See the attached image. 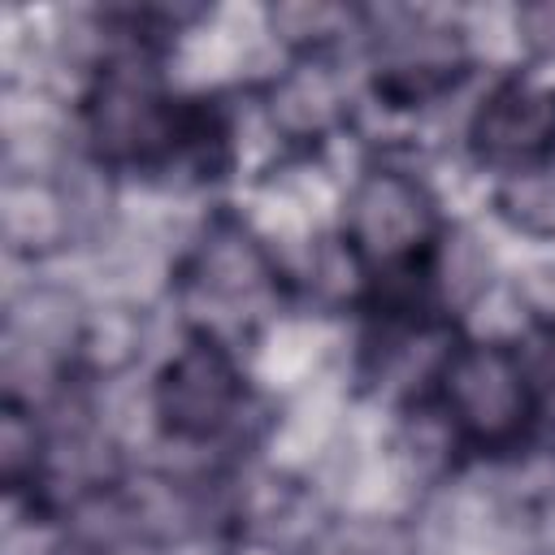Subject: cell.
Instances as JSON below:
<instances>
[{
	"label": "cell",
	"instance_id": "6da1fadb",
	"mask_svg": "<svg viewBox=\"0 0 555 555\" xmlns=\"http://www.w3.org/2000/svg\"><path fill=\"white\" fill-rule=\"evenodd\" d=\"M442 408L477 447L516 442L538 416L525 356L503 343H468L442 364Z\"/></svg>",
	"mask_w": 555,
	"mask_h": 555
},
{
	"label": "cell",
	"instance_id": "7a4b0ae2",
	"mask_svg": "<svg viewBox=\"0 0 555 555\" xmlns=\"http://www.w3.org/2000/svg\"><path fill=\"white\" fill-rule=\"evenodd\" d=\"M347 243L377 273H412L434 247V204L403 173H369L347 204Z\"/></svg>",
	"mask_w": 555,
	"mask_h": 555
},
{
	"label": "cell",
	"instance_id": "3957f363",
	"mask_svg": "<svg viewBox=\"0 0 555 555\" xmlns=\"http://www.w3.org/2000/svg\"><path fill=\"white\" fill-rule=\"evenodd\" d=\"M87 126L95 147L113 160H143L178 139V117L169 100L147 74H139V65H113L100 78L87 104Z\"/></svg>",
	"mask_w": 555,
	"mask_h": 555
},
{
	"label": "cell",
	"instance_id": "277c9868",
	"mask_svg": "<svg viewBox=\"0 0 555 555\" xmlns=\"http://www.w3.org/2000/svg\"><path fill=\"white\" fill-rule=\"evenodd\" d=\"M238 395L243 386H238L230 356L212 338H195L165 364L160 386H156V408L173 434L212 438L217 429L230 425Z\"/></svg>",
	"mask_w": 555,
	"mask_h": 555
},
{
	"label": "cell",
	"instance_id": "5b68a950",
	"mask_svg": "<svg viewBox=\"0 0 555 555\" xmlns=\"http://www.w3.org/2000/svg\"><path fill=\"white\" fill-rule=\"evenodd\" d=\"M473 147L516 173L538 169L555 152V91L533 82H503L473 117Z\"/></svg>",
	"mask_w": 555,
	"mask_h": 555
},
{
	"label": "cell",
	"instance_id": "8992f818",
	"mask_svg": "<svg viewBox=\"0 0 555 555\" xmlns=\"http://www.w3.org/2000/svg\"><path fill=\"white\" fill-rule=\"evenodd\" d=\"M503 208L512 212L516 225L533 234H555V169L538 165V169L516 173V182L503 195Z\"/></svg>",
	"mask_w": 555,
	"mask_h": 555
}]
</instances>
